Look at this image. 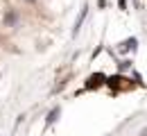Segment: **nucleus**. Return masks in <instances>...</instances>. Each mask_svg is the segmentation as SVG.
<instances>
[{
  "label": "nucleus",
  "mask_w": 147,
  "mask_h": 136,
  "mask_svg": "<svg viewBox=\"0 0 147 136\" xmlns=\"http://www.w3.org/2000/svg\"><path fill=\"white\" fill-rule=\"evenodd\" d=\"M107 86H109L113 93H118V91H129V89H134V82L127 77H122V75H111L107 77Z\"/></svg>",
  "instance_id": "obj_1"
},
{
  "label": "nucleus",
  "mask_w": 147,
  "mask_h": 136,
  "mask_svg": "<svg viewBox=\"0 0 147 136\" xmlns=\"http://www.w3.org/2000/svg\"><path fill=\"white\" fill-rule=\"evenodd\" d=\"M102 86H107V75H104V73H93L91 77L86 79V84H84L86 91H97V89H102Z\"/></svg>",
  "instance_id": "obj_2"
},
{
  "label": "nucleus",
  "mask_w": 147,
  "mask_h": 136,
  "mask_svg": "<svg viewBox=\"0 0 147 136\" xmlns=\"http://www.w3.org/2000/svg\"><path fill=\"white\" fill-rule=\"evenodd\" d=\"M2 23H5L7 27H14V25L18 23V12H16V9H7L5 16H2Z\"/></svg>",
  "instance_id": "obj_3"
},
{
  "label": "nucleus",
  "mask_w": 147,
  "mask_h": 136,
  "mask_svg": "<svg viewBox=\"0 0 147 136\" xmlns=\"http://www.w3.org/2000/svg\"><path fill=\"white\" fill-rule=\"evenodd\" d=\"M86 14H88V7H82V12H79V18L75 20V27H73V37H77V32L82 30V23L86 20Z\"/></svg>",
  "instance_id": "obj_4"
},
{
  "label": "nucleus",
  "mask_w": 147,
  "mask_h": 136,
  "mask_svg": "<svg viewBox=\"0 0 147 136\" xmlns=\"http://www.w3.org/2000/svg\"><path fill=\"white\" fill-rule=\"evenodd\" d=\"M59 116H61V107H52V109L48 111V116H45V122H48V125H55L57 120H59Z\"/></svg>",
  "instance_id": "obj_5"
},
{
  "label": "nucleus",
  "mask_w": 147,
  "mask_h": 136,
  "mask_svg": "<svg viewBox=\"0 0 147 136\" xmlns=\"http://www.w3.org/2000/svg\"><path fill=\"white\" fill-rule=\"evenodd\" d=\"M136 48H138V39H136V37L125 39L122 43H120V50H125V52H127V50H136Z\"/></svg>",
  "instance_id": "obj_6"
},
{
  "label": "nucleus",
  "mask_w": 147,
  "mask_h": 136,
  "mask_svg": "<svg viewBox=\"0 0 147 136\" xmlns=\"http://www.w3.org/2000/svg\"><path fill=\"white\" fill-rule=\"evenodd\" d=\"M129 68H131V61H129V59H122V61L118 64V70H120V73H125V70H129Z\"/></svg>",
  "instance_id": "obj_7"
},
{
  "label": "nucleus",
  "mask_w": 147,
  "mask_h": 136,
  "mask_svg": "<svg viewBox=\"0 0 147 136\" xmlns=\"http://www.w3.org/2000/svg\"><path fill=\"white\" fill-rule=\"evenodd\" d=\"M140 136H147V129H143V132H140Z\"/></svg>",
  "instance_id": "obj_8"
},
{
  "label": "nucleus",
  "mask_w": 147,
  "mask_h": 136,
  "mask_svg": "<svg viewBox=\"0 0 147 136\" xmlns=\"http://www.w3.org/2000/svg\"><path fill=\"white\" fill-rule=\"evenodd\" d=\"M27 2H34V0H27Z\"/></svg>",
  "instance_id": "obj_9"
}]
</instances>
